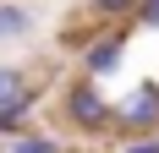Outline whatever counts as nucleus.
I'll return each mask as SVG.
<instances>
[{"instance_id": "obj_1", "label": "nucleus", "mask_w": 159, "mask_h": 153, "mask_svg": "<svg viewBox=\"0 0 159 153\" xmlns=\"http://www.w3.org/2000/svg\"><path fill=\"white\" fill-rule=\"evenodd\" d=\"M61 109H66V120L77 126V131H88V137H99V131L115 126V104L104 98V88H99L93 76H77V82L61 93Z\"/></svg>"}, {"instance_id": "obj_2", "label": "nucleus", "mask_w": 159, "mask_h": 153, "mask_svg": "<svg viewBox=\"0 0 159 153\" xmlns=\"http://www.w3.org/2000/svg\"><path fill=\"white\" fill-rule=\"evenodd\" d=\"M115 131H126V137L159 131V82H137V88L115 104Z\"/></svg>"}, {"instance_id": "obj_3", "label": "nucleus", "mask_w": 159, "mask_h": 153, "mask_svg": "<svg viewBox=\"0 0 159 153\" xmlns=\"http://www.w3.org/2000/svg\"><path fill=\"white\" fill-rule=\"evenodd\" d=\"M121 60H126V33H99L93 44L82 49V76L104 82V76L121 71Z\"/></svg>"}, {"instance_id": "obj_4", "label": "nucleus", "mask_w": 159, "mask_h": 153, "mask_svg": "<svg viewBox=\"0 0 159 153\" xmlns=\"http://www.w3.org/2000/svg\"><path fill=\"white\" fill-rule=\"evenodd\" d=\"M39 98H44V93L33 88V82H28V88H16L11 98L0 104V137H11V131H22V126H28V115L39 109Z\"/></svg>"}, {"instance_id": "obj_5", "label": "nucleus", "mask_w": 159, "mask_h": 153, "mask_svg": "<svg viewBox=\"0 0 159 153\" xmlns=\"http://www.w3.org/2000/svg\"><path fill=\"white\" fill-rule=\"evenodd\" d=\"M22 38H33V6L0 0V44H22Z\"/></svg>"}, {"instance_id": "obj_6", "label": "nucleus", "mask_w": 159, "mask_h": 153, "mask_svg": "<svg viewBox=\"0 0 159 153\" xmlns=\"http://www.w3.org/2000/svg\"><path fill=\"white\" fill-rule=\"evenodd\" d=\"M6 153H66V148H61V137L22 126V131H11V137H6Z\"/></svg>"}, {"instance_id": "obj_7", "label": "nucleus", "mask_w": 159, "mask_h": 153, "mask_svg": "<svg viewBox=\"0 0 159 153\" xmlns=\"http://www.w3.org/2000/svg\"><path fill=\"white\" fill-rule=\"evenodd\" d=\"M88 11H93V16H104V22H121V16H132V11H137V0H88Z\"/></svg>"}, {"instance_id": "obj_8", "label": "nucleus", "mask_w": 159, "mask_h": 153, "mask_svg": "<svg viewBox=\"0 0 159 153\" xmlns=\"http://www.w3.org/2000/svg\"><path fill=\"white\" fill-rule=\"evenodd\" d=\"M16 88H28V71H22V66H6V60H0V104H6Z\"/></svg>"}, {"instance_id": "obj_9", "label": "nucleus", "mask_w": 159, "mask_h": 153, "mask_svg": "<svg viewBox=\"0 0 159 153\" xmlns=\"http://www.w3.org/2000/svg\"><path fill=\"white\" fill-rule=\"evenodd\" d=\"M121 153H159V137H154V131H143V137H126V142H121Z\"/></svg>"}, {"instance_id": "obj_10", "label": "nucleus", "mask_w": 159, "mask_h": 153, "mask_svg": "<svg viewBox=\"0 0 159 153\" xmlns=\"http://www.w3.org/2000/svg\"><path fill=\"white\" fill-rule=\"evenodd\" d=\"M137 22H143V28H159V0H137Z\"/></svg>"}]
</instances>
